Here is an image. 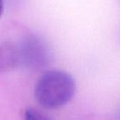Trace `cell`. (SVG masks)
I'll return each mask as SVG.
<instances>
[{
  "label": "cell",
  "instance_id": "obj_5",
  "mask_svg": "<svg viewBox=\"0 0 120 120\" xmlns=\"http://www.w3.org/2000/svg\"><path fill=\"white\" fill-rule=\"evenodd\" d=\"M4 12V0H0V17Z\"/></svg>",
  "mask_w": 120,
  "mask_h": 120
},
{
  "label": "cell",
  "instance_id": "obj_3",
  "mask_svg": "<svg viewBox=\"0 0 120 120\" xmlns=\"http://www.w3.org/2000/svg\"><path fill=\"white\" fill-rule=\"evenodd\" d=\"M21 64L18 45L12 42L0 44V72L13 70Z\"/></svg>",
  "mask_w": 120,
  "mask_h": 120
},
{
  "label": "cell",
  "instance_id": "obj_2",
  "mask_svg": "<svg viewBox=\"0 0 120 120\" xmlns=\"http://www.w3.org/2000/svg\"><path fill=\"white\" fill-rule=\"evenodd\" d=\"M18 47L21 64L32 68H40L48 64L50 51L46 43L39 37H26Z\"/></svg>",
  "mask_w": 120,
  "mask_h": 120
},
{
  "label": "cell",
  "instance_id": "obj_4",
  "mask_svg": "<svg viewBox=\"0 0 120 120\" xmlns=\"http://www.w3.org/2000/svg\"><path fill=\"white\" fill-rule=\"evenodd\" d=\"M23 120H53L49 115L34 108L26 109Z\"/></svg>",
  "mask_w": 120,
  "mask_h": 120
},
{
  "label": "cell",
  "instance_id": "obj_1",
  "mask_svg": "<svg viewBox=\"0 0 120 120\" xmlns=\"http://www.w3.org/2000/svg\"><path fill=\"white\" fill-rule=\"evenodd\" d=\"M76 91V82L68 72L62 70L47 71L38 79L35 98L40 106L54 109L67 105Z\"/></svg>",
  "mask_w": 120,
  "mask_h": 120
}]
</instances>
